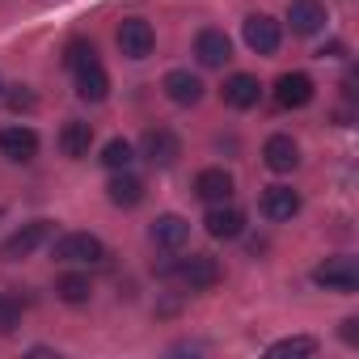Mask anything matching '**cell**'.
Masks as SVG:
<instances>
[{"label":"cell","mask_w":359,"mask_h":359,"mask_svg":"<svg viewBox=\"0 0 359 359\" xmlns=\"http://www.w3.org/2000/svg\"><path fill=\"white\" fill-rule=\"evenodd\" d=\"M287 26H292V34H300V39L317 34V30L325 26V5H317V0H296V5L287 9Z\"/></svg>","instance_id":"ac0fdd59"},{"label":"cell","mask_w":359,"mask_h":359,"mask_svg":"<svg viewBox=\"0 0 359 359\" xmlns=\"http://www.w3.org/2000/svg\"><path fill=\"white\" fill-rule=\"evenodd\" d=\"M89 148H93V127L81 123V118H68V123L60 127V152H64L68 161H85Z\"/></svg>","instance_id":"9a60e30c"},{"label":"cell","mask_w":359,"mask_h":359,"mask_svg":"<svg viewBox=\"0 0 359 359\" xmlns=\"http://www.w3.org/2000/svg\"><path fill=\"white\" fill-rule=\"evenodd\" d=\"M342 51H346V47H342V43H330V47H321V60H325V55H330V60H338V55H342Z\"/></svg>","instance_id":"f1b7e54d"},{"label":"cell","mask_w":359,"mask_h":359,"mask_svg":"<svg viewBox=\"0 0 359 359\" xmlns=\"http://www.w3.org/2000/svg\"><path fill=\"white\" fill-rule=\"evenodd\" d=\"M152 47H156V30H152L144 18H127V22L118 26V51H123L127 60H148Z\"/></svg>","instance_id":"8992f818"},{"label":"cell","mask_w":359,"mask_h":359,"mask_svg":"<svg viewBox=\"0 0 359 359\" xmlns=\"http://www.w3.org/2000/svg\"><path fill=\"white\" fill-rule=\"evenodd\" d=\"M342 338H346V342H359V317H346V321H342Z\"/></svg>","instance_id":"83f0119b"},{"label":"cell","mask_w":359,"mask_h":359,"mask_svg":"<svg viewBox=\"0 0 359 359\" xmlns=\"http://www.w3.org/2000/svg\"><path fill=\"white\" fill-rule=\"evenodd\" d=\"M313 283L317 287H325V292H342V296H351L355 287H359V266H355V258H325L317 271H313Z\"/></svg>","instance_id":"3957f363"},{"label":"cell","mask_w":359,"mask_h":359,"mask_svg":"<svg viewBox=\"0 0 359 359\" xmlns=\"http://www.w3.org/2000/svg\"><path fill=\"white\" fill-rule=\"evenodd\" d=\"M266 355H271V359H309V355H317V338H309V334H300V338H279V342L266 346Z\"/></svg>","instance_id":"603a6c76"},{"label":"cell","mask_w":359,"mask_h":359,"mask_svg":"<svg viewBox=\"0 0 359 359\" xmlns=\"http://www.w3.org/2000/svg\"><path fill=\"white\" fill-rule=\"evenodd\" d=\"M0 152L9 161H34L39 156V131L34 127H0Z\"/></svg>","instance_id":"30bf717a"},{"label":"cell","mask_w":359,"mask_h":359,"mask_svg":"<svg viewBox=\"0 0 359 359\" xmlns=\"http://www.w3.org/2000/svg\"><path fill=\"white\" fill-rule=\"evenodd\" d=\"M89 60H97V47H93L89 39H72V43L64 47V68L76 72V68H85Z\"/></svg>","instance_id":"cb8c5ba5"},{"label":"cell","mask_w":359,"mask_h":359,"mask_svg":"<svg viewBox=\"0 0 359 359\" xmlns=\"http://www.w3.org/2000/svg\"><path fill=\"white\" fill-rule=\"evenodd\" d=\"M55 296L64 300V304H85L89 296H93V283H89V275H60L55 279Z\"/></svg>","instance_id":"7402d4cb"},{"label":"cell","mask_w":359,"mask_h":359,"mask_svg":"<svg viewBox=\"0 0 359 359\" xmlns=\"http://www.w3.org/2000/svg\"><path fill=\"white\" fill-rule=\"evenodd\" d=\"M195 55H199L203 68H224V64L233 60V43H229L224 30H199V39H195Z\"/></svg>","instance_id":"8fae6325"},{"label":"cell","mask_w":359,"mask_h":359,"mask_svg":"<svg viewBox=\"0 0 359 359\" xmlns=\"http://www.w3.org/2000/svg\"><path fill=\"white\" fill-rule=\"evenodd\" d=\"M51 237V224L47 220H34V224H26V229H18L5 245H0V258H5V262H18V258H30L43 241Z\"/></svg>","instance_id":"ba28073f"},{"label":"cell","mask_w":359,"mask_h":359,"mask_svg":"<svg viewBox=\"0 0 359 359\" xmlns=\"http://www.w3.org/2000/svg\"><path fill=\"white\" fill-rule=\"evenodd\" d=\"M51 258L55 262H102L106 245L93 233H64V237L51 241Z\"/></svg>","instance_id":"7a4b0ae2"},{"label":"cell","mask_w":359,"mask_h":359,"mask_svg":"<svg viewBox=\"0 0 359 359\" xmlns=\"http://www.w3.org/2000/svg\"><path fill=\"white\" fill-rule=\"evenodd\" d=\"M152 241L161 245V250H182L187 241H191V224L182 220V216H156L152 220Z\"/></svg>","instance_id":"ffe728a7"},{"label":"cell","mask_w":359,"mask_h":359,"mask_svg":"<svg viewBox=\"0 0 359 359\" xmlns=\"http://www.w3.org/2000/svg\"><path fill=\"white\" fill-rule=\"evenodd\" d=\"M131 161H135V152H131V144H127V140H110V144L102 148V165H106V169H114V173H118V169H127Z\"/></svg>","instance_id":"d4e9b609"},{"label":"cell","mask_w":359,"mask_h":359,"mask_svg":"<svg viewBox=\"0 0 359 359\" xmlns=\"http://www.w3.org/2000/svg\"><path fill=\"white\" fill-rule=\"evenodd\" d=\"M22 325V304L9 300V296H0V334H13Z\"/></svg>","instance_id":"484cf974"},{"label":"cell","mask_w":359,"mask_h":359,"mask_svg":"<svg viewBox=\"0 0 359 359\" xmlns=\"http://www.w3.org/2000/svg\"><path fill=\"white\" fill-rule=\"evenodd\" d=\"M161 89H165V97H169L173 106H199V102H203V81H199L195 72H187V68L165 72Z\"/></svg>","instance_id":"52a82bcc"},{"label":"cell","mask_w":359,"mask_h":359,"mask_svg":"<svg viewBox=\"0 0 359 359\" xmlns=\"http://www.w3.org/2000/svg\"><path fill=\"white\" fill-rule=\"evenodd\" d=\"M195 195L203 203H229V195H233V173L229 169H203L195 177Z\"/></svg>","instance_id":"d6986e66"},{"label":"cell","mask_w":359,"mask_h":359,"mask_svg":"<svg viewBox=\"0 0 359 359\" xmlns=\"http://www.w3.org/2000/svg\"><path fill=\"white\" fill-rule=\"evenodd\" d=\"M241 34H245V47H250L254 55H275V51H279V43H283L279 22H275V18H266V13H250V18H245V26H241Z\"/></svg>","instance_id":"277c9868"},{"label":"cell","mask_w":359,"mask_h":359,"mask_svg":"<svg viewBox=\"0 0 359 359\" xmlns=\"http://www.w3.org/2000/svg\"><path fill=\"white\" fill-rule=\"evenodd\" d=\"M161 275L177 279L191 292H208V287L220 283V262L212 254H191V258H177V262H161Z\"/></svg>","instance_id":"6da1fadb"},{"label":"cell","mask_w":359,"mask_h":359,"mask_svg":"<svg viewBox=\"0 0 359 359\" xmlns=\"http://www.w3.org/2000/svg\"><path fill=\"white\" fill-rule=\"evenodd\" d=\"M140 152H144L156 169H169L177 156H182V140H177L169 127H148L144 140H140Z\"/></svg>","instance_id":"5b68a950"},{"label":"cell","mask_w":359,"mask_h":359,"mask_svg":"<svg viewBox=\"0 0 359 359\" xmlns=\"http://www.w3.org/2000/svg\"><path fill=\"white\" fill-rule=\"evenodd\" d=\"M258 208H262V216H266V220L283 224V220H292V216L300 212V195H296L292 187H266Z\"/></svg>","instance_id":"4fadbf2b"},{"label":"cell","mask_w":359,"mask_h":359,"mask_svg":"<svg viewBox=\"0 0 359 359\" xmlns=\"http://www.w3.org/2000/svg\"><path fill=\"white\" fill-rule=\"evenodd\" d=\"M313 76H304V72H283L279 81H275V102L283 106V110H300V106H309L313 102Z\"/></svg>","instance_id":"9c48e42d"},{"label":"cell","mask_w":359,"mask_h":359,"mask_svg":"<svg viewBox=\"0 0 359 359\" xmlns=\"http://www.w3.org/2000/svg\"><path fill=\"white\" fill-rule=\"evenodd\" d=\"M262 161H266V169H275V173H292V169L300 165V148H296L292 135H271V140L262 144Z\"/></svg>","instance_id":"2e32d148"},{"label":"cell","mask_w":359,"mask_h":359,"mask_svg":"<svg viewBox=\"0 0 359 359\" xmlns=\"http://www.w3.org/2000/svg\"><path fill=\"white\" fill-rule=\"evenodd\" d=\"M9 110H34V93H30V89H22V85H18V89H13V93H9Z\"/></svg>","instance_id":"4316f807"},{"label":"cell","mask_w":359,"mask_h":359,"mask_svg":"<svg viewBox=\"0 0 359 359\" xmlns=\"http://www.w3.org/2000/svg\"><path fill=\"white\" fill-rule=\"evenodd\" d=\"M106 195H110V203H114V208H140V203H144V182H140L135 173L118 169V173L110 177Z\"/></svg>","instance_id":"44dd1931"},{"label":"cell","mask_w":359,"mask_h":359,"mask_svg":"<svg viewBox=\"0 0 359 359\" xmlns=\"http://www.w3.org/2000/svg\"><path fill=\"white\" fill-rule=\"evenodd\" d=\"M0 89H5V85H0Z\"/></svg>","instance_id":"f546056e"},{"label":"cell","mask_w":359,"mask_h":359,"mask_svg":"<svg viewBox=\"0 0 359 359\" xmlns=\"http://www.w3.org/2000/svg\"><path fill=\"white\" fill-rule=\"evenodd\" d=\"M72 76H76V97H81V102H106L110 76H106V68H102L97 60H89L85 68H76Z\"/></svg>","instance_id":"5bb4252c"},{"label":"cell","mask_w":359,"mask_h":359,"mask_svg":"<svg viewBox=\"0 0 359 359\" xmlns=\"http://www.w3.org/2000/svg\"><path fill=\"white\" fill-rule=\"evenodd\" d=\"M220 97H224V106H233V110H250V106H258L262 85H258V76H250V72H233V76L224 81Z\"/></svg>","instance_id":"7c38bea8"},{"label":"cell","mask_w":359,"mask_h":359,"mask_svg":"<svg viewBox=\"0 0 359 359\" xmlns=\"http://www.w3.org/2000/svg\"><path fill=\"white\" fill-rule=\"evenodd\" d=\"M208 233L216 237V241H233V237H241L245 233V212H237V208H224V203H212V212H208Z\"/></svg>","instance_id":"e0dca14e"}]
</instances>
